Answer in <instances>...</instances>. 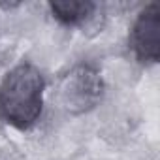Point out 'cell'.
<instances>
[{
    "instance_id": "obj_1",
    "label": "cell",
    "mask_w": 160,
    "mask_h": 160,
    "mask_svg": "<svg viewBox=\"0 0 160 160\" xmlns=\"http://www.w3.org/2000/svg\"><path fill=\"white\" fill-rule=\"evenodd\" d=\"M45 81L42 72L21 62L12 68L0 83V117L17 130H28L36 124L43 109Z\"/></svg>"
},
{
    "instance_id": "obj_2",
    "label": "cell",
    "mask_w": 160,
    "mask_h": 160,
    "mask_svg": "<svg viewBox=\"0 0 160 160\" xmlns=\"http://www.w3.org/2000/svg\"><path fill=\"white\" fill-rule=\"evenodd\" d=\"M104 96V81L100 72L91 64H79L66 73L60 85V102L73 113H87L98 106Z\"/></svg>"
},
{
    "instance_id": "obj_3",
    "label": "cell",
    "mask_w": 160,
    "mask_h": 160,
    "mask_svg": "<svg viewBox=\"0 0 160 160\" xmlns=\"http://www.w3.org/2000/svg\"><path fill=\"white\" fill-rule=\"evenodd\" d=\"M130 45L139 62L154 64L160 58V6L149 4L136 19L130 32Z\"/></svg>"
},
{
    "instance_id": "obj_4",
    "label": "cell",
    "mask_w": 160,
    "mask_h": 160,
    "mask_svg": "<svg viewBox=\"0 0 160 160\" xmlns=\"http://www.w3.org/2000/svg\"><path fill=\"white\" fill-rule=\"evenodd\" d=\"M96 8L98 6L91 0H57V2H49V10L53 17L66 27L83 25L94 15Z\"/></svg>"
}]
</instances>
